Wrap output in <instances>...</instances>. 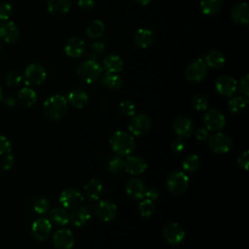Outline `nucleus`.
Masks as SVG:
<instances>
[{"label": "nucleus", "mask_w": 249, "mask_h": 249, "mask_svg": "<svg viewBox=\"0 0 249 249\" xmlns=\"http://www.w3.org/2000/svg\"><path fill=\"white\" fill-rule=\"evenodd\" d=\"M109 144L111 149L120 157L130 155L135 148L134 137L130 133L123 130L115 131L109 139Z\"/></svg>", "instance_id": "nucleus-1"}, {"label": "nucleus", "mask_w": 249, "mask_h": 249, "mask_svg": "<svg viewBox=\"0 0 249 249\" xmlns=\"http://www.w3.org/2000/svg\"><path fill=\"white\" fill-rule=\"evenodd\" d=\"M67 99L61 94H53L49 96L43 105L46 117L52 121H59L67 112Z\"/></svg>", "instance_id": "nucleus-2"}, {"label": "nucleus", "mask_w": 249, "mask_h": 249, "mask_svg": "<svg viewBox=\"0 0 249 249\" xmlns=\"http://www.w3.org/2000/svg\"><path fill=\"white\" fill-rule=\"evenodd\" d=\"M102 71L103 68L96 60L88 59L78 65L76 69V74L78 78L84 83L91 84L99 80L102 75Z\"/></svg>", "instance_id": "nucleus-3"}, {"label": "nucleus", "mask_w": 249, "mask_h": 249, "mask_svg": "<svg viewBox=\"0 0 249 249\" xmlns=\"http://www.w3.org/2000/svg\"><path fill=\"white\" fill-rule=\"evenodd\" d=\"M47 77V72L43 65L39 63L29 64L22 76L24 83L28 87H38L44 83Z\"/></svg>", "instance_id": "nucleus-4"}, {"label": "nucleus", "mask_w": 249, "mask_h": 249, "mask_svg": "<svg viewBox=\"0 0 249 249\" xmlns=\"http://www.w3.org/2000/svg\"><path fill=\"white\" fill-rule=\"evenodd\" d=\"M189 177L184 171L176 170L171 172L166 179V188L173 195H181L187 191Z\"/></svg>", "instance_id": "nucleus-5"}, {"label": "nucleus", "mask_w": 249, "mask_h": 249, "mask_svg": "<svg viewBox=\"0 0 249 249\" xmlns=\"http://www.w3.org/2000/svg\"><path fill=\"white\" fill-rule=\"evenodd\" d=\"M84 199L85 196H83V194L75 188L65 189L59 195V202L66 210L72 211L82 206Z\"/></svg>", "instance_id": "nucleus-6"}, {"label": "nucleus", "mask_w": 249, "mask_h": 249, "mask_svg": "<svg viewBox=\"0 0 249 249\" xmlns=\"http://www.w3.org/2000/svg\"><path fill=\"white\" fill-rule=\"evenodd\" d=\"M208 66L206 65L204 59L198 58L192 61L185 70V77L191 83H199L207 75Z\"/></svg>", "instance_id": "nucleus-7"}, {"label": "nucleus", "mask_w": 249, "mask_h": 249, "mask_svg": "<svg viewBox=\"0 0 249 249\" xmlns=\"http://www.w3.org/2000/svg\"><path fill=\"white\" fill-rule=\"evenodd\" d=\"M208 146L216 154H227L232 149V140L220 131L208 137Z\"/></svg>", "instance_id": "nucleus-8"}, {"label": "nucleus", "mask_w": 249, "mask_h": 249, "mask_svg": "<svg viewBox=\"0 0 249 249\" xmlns=\"http://www.w3.org/2000/svg\"><path fill=\"white\" fill-rule=\"evenodd\" d=\"M151 125L152 124L150 118L146 114L139 113L131 117L128 124V130L131 135L142 136L150 130Z\"/></svg>", "instance_id": "nucleus-9"}, {"label": "nucleus", "mask_w": 249, "mask_h": 249, "mask_svg": "<svg viewBox=\"0 0 249 249\" xmlns=\"http://www.w3.org/2000/svg\"><path fill=\"white\" fill-rule=\"evenodd\" d=\"M203 122L205 128L213 132L221 131L226 124V119L224 114L217 109L207 110L203 115Z\"/></svg>", "instance_id": "nucleus-10"}, {"label": "nucleus", "mask_w": 249, "mask_h": 249, "mask_svg": "<svg viewBox=\"0 0 249 249\" xmlns=\"http://www.w3.org/2000/svg\"><path fill=\"white\" fill-rule=\"evenodd\" d=\"M117 211L116 204L106 199L98 200L93 207L95 216L103 222H110L114 220L117 216Z\"/></svg>", "instance_id": "nucleus-11"}, {"label": "nucleus", "mask_w": 249, "mask_h": 249, "mask_svg": "<svg viewBox=\"0 0 249 249\" xmlns=\"http://www.w3.org/2000/svg\"><path fill=\"white\" fill-rule=\"evenodd\" d=\"M53 225L49 219L38 218L31 226V234L38 241L47 240L52 234Z\"/></svg>", "instance_id": "nucleus-12"}, {"label": "nucleus", "mask_w": 249, "mask_h": 249, "mask_svg": "<svg viewBox=\"0 0 249 249\" xmlns=\"http://www.w3.org/2000/svg\"><path fill=\"white\" fill-rule=\"evenodd\" d=\"M215 87L222 96L231 97L237 90V82L230 75H222L216 80Z\"/></svg>", "instance_id": "nucleus-13"}, {"label": "nucleus", "mask_w": 249, "mask_h": 249, "mask_svg": "<svg viewBox=\"0 0 249 249\" xmlns=\"http://www.w3.org/2000/svg\"><path fill=\"white\" fill-rule=\"evenodd\" d=\"M162 233L165 240L171 245L180 244L185 237V231L183 228L179 224L174 222L166 224L163 228Z\"/></svg>", "instance_id": "nucleus-14"}, {"label": "nucleus", "mask_w": 249, "mask_h": 249, "mask_svg": "<svg viewBox=\"0 0 249 249\" xmlns=\"http://www.w3.org/2000/svg\"><path fill=\"white\" fill-rule=\"evenodd\" d=\"M53 243L56 249H72L75 243L74 234L68 229H59L53 234Z\"/></svg>", "instance_id": "nucleus-15"}, {"label": "nucleus", "mask_w": 249, "mask_h": 249, "mask_svg": "<svg viewBox=\"0 0 249 249\" xmlns=\"http://www.w3.org/2000/svg\"><path fill=\"white\" fill-rule=\"evenodd\" d=\"M124 161V170L130 175H140L146 171L148 168L147 161L139 157L134 155L126 156Z\"/></svg>", "instance_id": "nucleus-16"}, {"label": "nucleus", "mask_w": 249, "mask_h": 249, "mask_svg": "<svg viewBox=\"0 0 249 249\" xmlns=\"http://www.w3.org/2000/svg\"><path fill=\"white\" fill-rule=\"evenodd\" d=\"M174 133L180 138H188L194 132V124L190 118L180 116L176 118L172 125Z\"/></svg>", "instance_id": "nucleus-17"}, {"label": "nucleus", "mask_w": 249, "mask_h": 249, "mask_svg": "<svg viewBox=\"0 0 249 249\" xmlns=\"http://www.w3.org/2000/svg\"><path fill=\"white\" fill-rule=\"evenodd\" d=\"M145 184L138 178H131L125 184L126 195L133 200H141L146 194Z\"/></svg>", "instance_id": "nucleus-18"}, {"label": "nucleus", "mask_w": 249, "mask_h": 249, "mask_svg": "<svg viewBox=\"0 0 249 249\" xmlns=\"http://www.w3.org/2000/svg\"><path fill=\"white\" fill-rule=\"evenodd\" d=\"M19 37V29L10 20H2L0 22V38L6 43H14Z\"/></svg>", "instance_id": "nucleus-19"}, {"label": "nucleus", "mask_w": 249, "mask_h": 249, "mask_svg": "<svg viewBox=\"0 0 249 249\" xmlns=\"http://www.w3.org/2000/svg\"><path fill=\"white\" fill-rule=\"evenodd\" d=\"M91 218V211L88 206H80L69 214V222L74 227H82Z\"/></svg>", "instance_id": "nucleus-20"}, {"label": "nucleus", "mask_w": 249, "mask_h": 249, "mask_svg": "<svg viewBox=\"0 0 249 249\" xmlns=\"http://www.w3.org/2000/svg\"><path fill=\"white\" fill-rule=\"evenodd\" d=\"M86 46L85 42L80 37H71L65 44L64 52L65 53L73 58H78L83 55Z\"/></svg>", "instance_id": "nucleus-21"}, {"label": "nucleus", "mask_w": 249, "mask_h": 249, "mask_svg": "<svg viewBox=\"0 0 249 249\" xmlns=\"http://www.w3.org/2000/svg\"><path fill=\"white\" fill-rule=\"evenodd\" d=\"M102 190H103L102 182L97 178L90 179L84 186L85 196L89 200H97L101 196Z\"/></svg>", "instance_id": "nucleus-22"}, {"label": "nucleus", "mask_w": 249, "mask_h": 249, "mask_svg": "<svg viewBox=\"0 0 249 249\" xmlns=\"http://www.w3.org/2000/svg\"><path fill=\"white\" fill-rule=\"evenodd\" d=\"M231 18L239 24H247L249 21V10L246 3L235 4L231 10Z\"/></svg>", "instance_id": "nucleus-23"}, {"label": "nucleus", "mask_w": 249, "mask_h": 249, "mask_svg": "<svg viewBox=\"0 0 249 249\" xmlns=\"http://www.w3.org/2000/svg\"><path fill=\"white\" fill-rule=\"evenodd\" d=\"M47 8L53 16L60 17L70 10L71 0H48Z\"/></svg>", "instance_id": "nucleus-24"}, {"label": "nucleus", "mask_w": 249, "mask_h": 249, "mask_svg": "<svg viewBox=\"0 0 249 249\" xmlns=\"http://www.w3.org/2000/svg\"><path fill=\"white\" fill-rule=\"evenodd\" d=\"M103 69L108 73H119L123 70L124 61L117 54H108L102 60Z\"/></svg>", "instance_id": "nucleus-25"}, {"label": "nucleus", "mask_w": 249, "mask_h": 249, "mask_svg": "<svg viewBox=\"0 0 249 249\" xmlns=\"http://www.w3.org/2000/svg\"><path fill=\"white\" fill-rule=\"evenodd\" d=\"M66 99L71 106L77 109H81L87 105L89 96L85 90L81 89H75L68 93V96Z\"/></svg>", "instance_id": "nucleus-26"}, {"label": "nucleus", "mask_w": 249, "mask_h": 249, "mask_svg": "<svg viewBox=\"0 0 249 249\" xmlns=\"http://www.w3.org/2000/svg\"><path fill=\"white\" fill-rule=\"evenodd\" d=\"M49 220L55 226H65L69 223V213L63 207H54L49 211Z\"/></svg>", "instance_id": "nucleus-27"}, {"label": "nucleus", "mask_w": 249, "mask_h": 249, "mask_svg": "<svg viewBox=\"0 0 249 249\" xmlns=\"http://www.w3.org/2000/svg\"><path fill=\"white\" fill-rule=\"evenodd\" d=\"M154 41V34L150 29L140 28L134 35V43L141 49H147Z\"/></svg>", "instance_id": "nucleus-28"}, {"label": "nucleus", "mask_w": 249, "mask_h": 249, "mask_svg": "<svg viewBox=\"0 0 249 249\" xmlns=\"http://www.w3.org/2000/svg\"><path fill=\"white\" fill-rule=\"evenodd\" d=\"M99 82L102 86L113 90L120 89L123 85V79L117 73L106 72L105 74L101 75V77L99 78Z\"/></svg>", "instance_id": "nucleus-29"}, {"label": "nucleus", "mask_w": 249, "mask_h": 249, "mask_svg": "<svg viewBox=\"0 0 249 249\" xmlns=\"http://www.w3.org/2000/svg\"><path fill=\"white\" fill-rule=\"evenodd\" d=\"M37 99V95L34 89L29 87L22 88L18 93V101L23 107H31Z\"/></svg>", "instance_id": "nucleus-30"}, {"label": "nucleus", "mask_w": 249, "mask_h": 249, "mask_svg": "<svg viewBox=\"0 0 249 249\" xmlns=\"http://www.w3.org/2000/svg\"><path fill=\"white\" fill-rule=\"evenodd\" d=\"M204 61L208 67L220 68L225 64L226 58L220 51H211L205 55Z\"/></svg>", "instance_id": "nucleus-31"}, {"label": "nucleus", "mask_w": 249, "mask_h": 249, "mask_svg": "<svg viewBox=\"0 0 249 249\" xmlns=\"http://www.w3.org/2000/svg\"><path fill=\"white\" fill-rule=\"evenodd\" d=\"M199 8L205 16H214L222 8L221 0H200Z\"/></svg>", "instance_id": "nucleus-32"}, {"label": "nucleus", "mask_w": 249, "mask_h": 249, "mask_svg": "<svg viewBox=\"0 0 249 249\" xmlns=\"http://www.w3.org/2000/svg\"><path fill=\"white\" fill-rule=\"evenodd\" d=\"M248 104V97L243 95L233 96L228 103V110L231 114H239L242 112Z\"/></svg>", "instance_id": "nucleus-33"}, {"label": "nucleus", "mask_w": 249, "mask_h": 249, "mask_svg": "<svg viewBox=\"0 0 249 249\" xmlns=\"http://www.w3.org/2000/svg\"><path fill=\"white\" fill-rule=\"evenodd\" d=\"M104 30H105L104 22L102 20L95 19L88 25L86 29V33L89 39H98L102 36Z\"/></svg>", "instance_id": "nucleus-34"}, {"label": "nucleus", "mask_w": 249, "mask_h": 249, "mask_svg": "<svg viewBox=\"0 0 249 249\" xmlns=\"http://www.w3.org/2000/svg\"><path fill=\"white\" fill-rule=\"evenodd\" d=\"M138 209H139L140 215L142 217L149 218L155 213L156 207H155V204H154L153 200H150V199L144 197L143 199H141Z\"/></svg>", "instance_id": "nucleus-35"}, {"label": "nucleus", "mask_w": 249, "mask_h": 249, "mask_svg": "<svg viewBox=\"0 0 249 249\" xmlns=\"http://www.w3.org/2000/svg\"><path fill=\"white\" fill-rule=\"evenodd\" d=\"M200 165V159L197 155H190L188 156L182 162V167L185 171L193 172L196 170Z\"/></svg>", "instance_id": "nucleus-36"}, {"label": "nucleus", "mask_w": 249, "mask_h": 249, "mask_svg": "<svg viewBox=\"0 0 249 249\" xmlns=\"http://www.w3.org/2000/svg\"><path fill=\"white\" fill-rule=\"evenodd\" d=\"M124 168V161L121 157H115L108 162V170L110 173L117 175L120 174Z\"/></svg>", "instance_id": "nucleus-37"}, {"label": "nucleus", "mask_w": 249, "mask_h": 249, "mask_svg": "<svg viewBox=\"0 0 249 249\" xmlns=\"http://www.w3.org/2000/svg\"><path fill=\"white\" fill-rule=\"evenodd\" d=\"M120 110L123 115L132 117L136 114V105L130 99H124L120 103Z\"/></svg>", "instance_id": "nucleus-38"}, {"label": "nucleus", "mask_w": 249, "mask_h": 249, "mask_svg": "<svg viewBox=\"0 0 249 249\" xmlns=\"http://www.w3.org/2000/svg\"><path fill=\"white\" fill-rule=\"evenodd\" d=\"M192 105L193 108L198 112L205 111L208 108L209 101L203 94H196L192 99Z\"/></svg>", "instance_id": "nucleus-39"}, {"label": "nucleus", "mask_w": 249, "mask_h": 249, "mask_svg": "<svg viewBox=\"0 0 249 249\" xmlns=\"http://www.w3.org/2000/svg\"><path fill=\"white\" fill-rule=\"evenodd\" d=\"M51 204L50 201L44 197H40L34 201L33 209L39 215H44L50 211Z\"/></svg>", "instance_id": "nucleus-40"}, {"label": "nucleus", "mask_w": 249, "mask_h": 249, "mask_svg": "<svg viewBox=\"0 0 249 249\" xmlns=\"http://www.w3.org/2000/svg\"><path fill=\"white\" fill-rule=\"evenodd\" d=\"M22 81V75L17 71H11L6 76V84L11 87H17Z\"/></svg>", "instance_id": "nucleus-41"}, {"label": "nucleus", "mask_w": 249, "mask_h": 249, "mask_svg": "<svg viewBox=\"0 0 249 249\" xmlns=\"http://www.w3.org/2000/svg\"><path fill=\"white\" fill-rule=\"evenodd\" d=\"M13 14V8L9 3L2 2L0 3V19L1 20H8L9 18Z\"/></svg>", "instance_id": "nucleus-42"}, {"label": "nucleus", "mask_w": 249, "mask_h": 249, "mask_svg": "<svg viewBox=\"0 0 249 249\" xmlns=\"http://www.w3.org/2000/svg\"><path fill=\"white\" fill-rule=\"evenodd\" d=\"M12 150V143L4 135H0V156H4L6 154H9Z\"/></svg>", "instance_id": "nucleus-43"}, {"label": "nucleus", "mask_w": 249, "mask_h": 249, "mask_svg": "<svg viewBox=\"0 0 249 249\" xmlns=\"http://www.w3.org/2000/svg\"><path fill=\"white\" fill-rule=\"evenodd\" d=\"M237 87L239 88V90L241 91L243 96L245 97L249 96V75L248 74L244 75L240 79L239 83L237 84Z\"/></svg>", "instance_id": "nucleus-44"}, {"label": "nucleus", "mask_w": 249, "mask_h": 249, "mask_svg": "<svg viewBox=\"0 0 249 249\" xmlns=\"http://www.w3.org/2000/svg\"><path fill=\"white\" fill-rule=\"evenodd\" d=\"M170 148H171L172 152H174L175 154H181V153L186 149L185 141L183 140V138L177 137V138H175V139L171 142Z\"/></svg>", "instance_id": "nucleus-45"}, {"label": "nucleus", "mask_w": 249, "mask_h": 249, "mask_svg": "<svg viewBox=\"0 0 249 249\" xmlns=\"http://www.w3.org/2000/svg\"><path fill=\"white\" fill-rule=\"evenodd\" d=\"M236 162H237V165L240 168H243L245 170L248 169V165H249V152H248V150H245L241 154L238 155V157L236 159Z\"/></svg>", "instance_id": "nucleus-46"}, {"label": "nucleus", "mask_w": 249, "mask_h": 249, "mask_svg": "<svg viewBox=\"0 0 249 249\" xmlns=\"http://www.w3.org/2000/svg\"><path fill=\"white\" fill-rule=\"evenodd\" d=\"M15 163V159L12 155L6 154L0 160V167L3 170H10Z\"/></svg>", "instance_id": "nucleus-47"}, {"label": "nucleus", "mask_w": 249, "mask_h": 249, "mask_svg": "<svg viewBox=\"0 0 249 249\" xmlns=\"http://www.w3.org/2000/svg\"><path fill=\"white\" fill-rule=\"evenodd\" d=\"M78 6L83 11H91L95 6V0H78Z\"/></svg>", "instance_id": "nucleus-48"}, {"label": "nucleus", "mask_w": 249, "mask_h": 249, "mask_svg": "<svg viewBox=\"0 0 249 249\" xmlns=\"http://www.w3.org/2000/svg\"><path fill=\"white\" fill-rule=\"evenodd\" d=\"M104 50H105L104 43H102L100 41H96L91 45V54H93L95 56L102 54Z\"/></svg>", "instance_id": "nucleus-49"}, {"label": "nucleus", "mask_w": 249, "mask_h": 249, "mask_svg": "<svg viewBox=\"0 0 249 249\" xmlns=\"http://www.w3.org/2000/svg\"><path fill=\"white\" fill-rule=\"evenodd\" d=\"M196 137L199 141H204L209 137V130L205 127H200L196 130Z\"/></svg>", "instance_id": "nucleus-50"}, {"label": "nucleus", "mask_w": 249, "mask_h": 249, "mask_svg": "<svg viewBox=\"0 0 249 249\" xmlns=\"http://www.w3.org/2000/svg\"><path fill=\"white\" fill-rule=\"evenodd\" d=\"M160 196V194L158 192L157 189L155 188H151L149 190H146V194H145V197L150 199V200H157Z\"/></svg>", "instance_id": "nucleus-51"}, {"label": "nucleus", "mask_w": 249, "mask_h": 249, "mask_svg": "<svg viewBox=\"0 0 249 249\" xmlns=\"http://www.w3.org/2000/svg\"><path fill=\"white\" fill-rule=\"evenodd\" d=\"M4 102H5L6 106H8V107H10V108H14V107H16L17 104H18V99H16V98L13 97V96H9V97H7V98L4 100Z\"/></svg>", "instance_id": "nucleus-52"}, {"label": "nucleus", "mask_w": 249, "mask_h": 249, "mask_svg": "<svg viewBox=\"0 0 249 249\" xmlns=\"http://www.w3.org/2000/svg\"><path fill=\"white\" fill-rule=\"evenodd\" d=\"M137 4H140V5H143V6H145V5H148L152 0H134Z\"/></svg>", "instance_id": "nucleus-53"}, {"label": "nucleus", "mask_w": 249, "mask_h": 249, "mask_svg": "<svg viewBox=\"0 0 249 249\" xmlns=\"http://www.w3.org/2000/svg\"><path fill=\"white\" fill-rule=\"evenodd\" d=\"M3 100V91H2V88L0 87V102Z\"/></svg>", "instance_id": "nucleus-54"}, {"label": "nucleus", "mask_w": 249, "mask_h": 249, "mask_svg": "<svg viewBox=\"0 0 249 249\" xmlns=\"http://www.w3.org/2000/svg\"><path fill=\"white\" fill-rule=\"evenodd\" d=\"M0 53H1V43H0Z\"/></svg>", "instance_id": "nucleus-55"}]
</instances>
